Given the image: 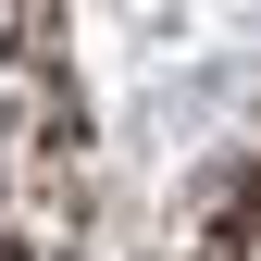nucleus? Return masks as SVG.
Listing matches in <instances>:
<instances>
[{
    "mask_svg": "<svg viewBox=\"0 0 261 261\" xmlns=\"http://www.w3.org/2000/svg\"><path fill=\"white\" fill-rule=\"evenodd\" d=\"M162 261H261V162H249V174H224L212 199L162 237Z\"/></svg>",
    "mask_w": 261,
    "mask_h": 261,
    "instance_id": "f03ea898",
    "label": "nucleus"
},
{
    "mask_svg": "<svg viewBox=\"0 0 261 261\" xmlns=\"http://www.w3.org/2000/svg\"><path fill=\"white\" fill-rule=\"evenodd\" d=\"M87 224V112L50 0H0V261H75Z\"/></svg>",
    "mask_w": 261,
    "mask_h": 261,
    "instance_id": "f257e3e1",
    "label": "nucleus"
}]
</instances>
